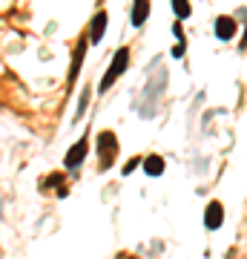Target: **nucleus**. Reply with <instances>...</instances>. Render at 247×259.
<instances>
[{"instance_id":"f257e3e1","label":"nucleus","mask_w":247,"mask_h":259,"mask_svg":"<svg viewBox=\"0 0 247 259\" xmlns=\"http://www.w3.org/2000/svg\"><path fill=\"white\" fill-rule=\"evenodd\" d=\"M115 158H118V139L112 130H104L98 136V164H101V170H110L115 164Z\"/></svg>"},{"instance_id":"f03ea898","label":"nucleus","mask_w":247,"mask_h":259,"mask_svg":"<svg viewBox=\"0 0 247 259\" xmlns=\"http://www.w3.org/2000/svg\"><path fill=\"white\" fill-rule=\"evenodd\" d=\"M127 66H129V47H121L118 52H115V58H112L110 69H107V72H104V78H101V93H107L112 83H115L121 75L127 72Z\"/></svg>"},{"instance_id":"7ed1b4c3","label":"nucleus","mask_w":247,"mask_h":259,"mask_svg":"<svg viewBox=\"0 0 247 259\" xmlns=\"http://www.w3.org/2000/svg\"><path fill=\"white\" fill-rule=\"evenodd\" d=\"M86 153H89V141H86V136H83V139H81V141H75L72 150L66 153L64 167H66V170H75V167H81V164H83V158H86Z\"/></svg>"},{"instance_id":"20e7f679","label":"nucleus","mask_w":247,"mask_h":259,"mask_svg":"<svg viewBox=\"0 0 247 259\" xmlns=\"http://www.w3.org/2000/svg\"><path fill=\"white\" fill-rule=\"evenodd\" d=\"M221 222H224V207H221V202H210L207 210H204V225H207V231H219Z\"/></svg>"},{"instance_id":"39448f33","label":"nucleus","mask_w":247,"mask_h":259,"mask_svg":"<svg viewBox=\"0 0 247 259\" xmlns=\"http://www.w3.org/2000/svg\"><path fill=\"white\" fill-rule=\"evenodd\" d=\"M107 20H110V15L107 12H98L95 18H92V26H89V44H98L104 37V29H107Z\"/></svg>"},{"instance_id":"423d86ee","label":"nucleus","mask_w":247,"mask_h":259,"mask_svg":"<svg viewBox=\"0 0 247 259\" xmlns=\"http://www.w3.org/2000/svg\"><path fill=\"white\" fill-rule=\"evenodd\" d=\"M216 37L219 40H230V37H236V20L227 18V15H221L216 20Z\"/></svg>"},{"instance_id":"0eeeda50","label":"nucleus","mask_w":247,"mask_h":259,"mask_svg":"<svg viewBox=\"0 0 247 259\" xmlns=\"http://www.w3.org/2000/svg\"><path fill=\"white\" fill-rule=\"evenodd\" d=\"M141 164H144V173H146V176H161V173H164V158L158 156V153H150V156H146Z\"/></svg>"},{"instance_id":"6e6552de","label":"nucleus","mask_w":247,"mask_h":259,"mask_svg":"<svg viewBox=\"0 0 247 259\" xmlns=\"http://www.w3.org/2000/svg\"><path fill=\"white\" fill-rule=\"evenodd\" d=\"M86 47H89V40H81L78 47H75V55H72V69H69V81L78 78V69H81L83 58H86Z\"/></svg>"},{"instance_id":"1a4fd4ad","label":"nucleus","mask_w":247,"mask_h":259,"mask_svg":"<svg viewBox=\"0 0 247 259\" xmlns=\"http://www.w3.org/2000/svg\"><path fill=\"white\" fill-rule=\"evenodd\" d=\"M146 15H150V0H135V9H132V26H144Z\"/></svg>"},{"instance_id":"9d476101","label":"nucleus","mask_w":247,"mask_h":259,"mask_svg":"<svg viewBox=\"0 0 247 259\" xmlns=\"http://www.w3.org/2000/svg\"><path fill=\"white\" fill-rule=\"evenodd\" d=\"M173 9L178 15V20H187L190 18V0H173Z\"/></svg>"},{"instance_id":"9b49d317","label":"nucleus","mask_w":247,"mask_h":259,"mask_svg":"<svg viewBox=\"0 0 247 259\" xmlns=\"http://www.w3.org/2000/svg\"><path fill=\"white\" fill-rule=\"evenodd\" d=\"M58 185H64V173H49V179L43 182V190H52Z\"/></svg>"},{"instance_id":"f8f14e48","label":"nucleus","mask_w":247,"mask_h":259,"mask_svg":"<svg viewBox=\"0 0 247 259\" xmlns=\"http://www.w3.org/2000/svg\"><path fill=\"white\" fill-rule=\"evenodd\" d=\"M138 164H141V158H129L127 164H124V176H129V173H132V170H135Z\"/></svg>"},{"instance_id":"ddd939ff","label":"nucleus","mask_w":247,"mask_h":259,"mask_svg":"<svg viewBox=\"0 0 247 259\" xmlns=\"http://www.w3.org/2000/svg\"><path fill=\"white\" fill-rule=\"evenodd\" d=\"M173 55H175V58H181V55H184V40H178V44L173 47Z\"/></svg>"},{"instance_id":"4468645a","label":"nucleus","mask_w":247,"mask_h":259,"mask_svg":"<svg viewBox=\"0 0 247 259\" xmlns=\"http://www.w3.org/2000/svg\"><path fill=\"white\" fill-rule=\"evenodd\" d=\"M247 47V32H244V37H241V49H244Z\"/></svg>"},{"instance_id":"2eb2a0df","label":"nucleus","mask_w":247,"mask_h":259,"mask_svg":"<svg viewBox=\"0 0 247 259\" xmlns=\"http://www.w3.org/2000/svg\"><path fill=\"white\" fill-rule=\"evenodd\" d=\"M129 259H135V256H129Z\"/></svg>"}]
</instances>
